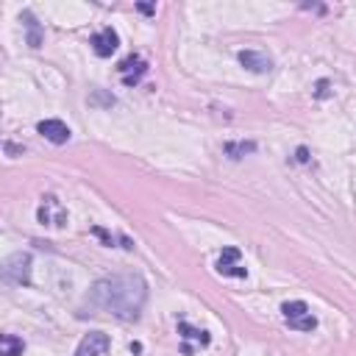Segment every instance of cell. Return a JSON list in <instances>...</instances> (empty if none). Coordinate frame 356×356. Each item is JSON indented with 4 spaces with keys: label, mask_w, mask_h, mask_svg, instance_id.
Here are the masks:
<instances>
[{
    "label": "cell",
    "mask_w": 356,
    "mask_h": 356,
    "mask_svg": "<svg viewBox=\"0 0 356 356\" xmlns=\"http://www.w3.org/2000/svg\"><path fill=\"white\" fill-rule=\"evenodd\" d=\"M87 303L117 320H139L148 303V281L139 273H114L89 287Z\"/></svg>",
    "instance_id": "cell-1"
},
{
    "label": "cell",
    "mask_w": 356,
    "mask_h": 356,
    "mask_svg": "<svg viewBox=\"0 0 356 356\" xmlns=\"http://www.w3.org/2000/svg\"><path fill=\"white\" fill-rule=\"evenodd\" d=\"M31 265H34V256L31 253H12L6 262H3V281L12 284V287H28L31 284Z\"/></svg>",
    "instance_id": "cell-2"
},
{
    "label": "cell",
    "mask_w": 356,
    "mask_h": 356,
    "mask_svg": "<svg viewBox=\"0 0 356 356\" xmlns=\"http://www.w3.org/2000/svg\"><path fill=\"white\" fill-rule=\"evenodd\" d=\"M281 314H284L287 326L295 328V331H314L317 328V317L309 312V306L303 301H287V303H281Z\"/></svg>",
    "instance_id": "cell-3"
},
{
    "label": "cell",
    "mask_w": 356,
    "mask_h": 356,
    "mask_svg": "<svg viewBox=\"0 0 356 356\" xmlns=\"http://www.w3.org/2000/svg\"><path fill=\"white\" fill-rule=\"evenodd\" d=\"M109 348H112L109 334H103V331H89V334H84V339L78 342L75 356H100V353H106Z\"/></svg>",
    "instance_id": "cell-4"
},
{
    "label": "cell",
    "mask_w": 356,
    "mask_h": 356,
    "mask_svg": "<svg viewBox=\"0 0 356 356\" xmlns=\"http://www.w3.org/2000/svg\"><path fill=\"white\" fill-rule=\"evenodd\" d=\"M117 73H120V78H123L125 87H136L142 81V75L148 73V62L142 56H128V59L120 62Z\"/></svg>",
    "instance_id": "cell-5"
},
{
    "label": "cell",
    "mask_w": 356,
    "mask_h": 356,
    "mask_svg": "<svg viewBox=\"0 0 356 356\" xmlns=\"http://www.w3.org/2000/svg\"><path fill=\"white\" fill-rule=\"evenodd\" d=\"M217 273L229 276V278H245L248 270L240 265V248H223L220 259H217Z\"/></svg>",
    "instance_id": "cell-6"
},
{
    "label": "cell",
    "mask_w": 356,
    "mask_h": 356,
    "mask_svg": "<svg viewBox=\"0 0 356 356\" xmlns=\"http://www.w3.org/2000/svg\"><path fill=\"white\" fill-rule=\"evenodd\" d=\"M237 59H240V64H242L245 70H251V73H256V75H265V73L273 70V59H270L267 53H259V51H240Z\"/></svg>",
    "instance_id": "cell-7"
},
{
    "label": "cell",
    "mask_w": 356,
    "mask_h": 356,
    "mask_svg": "<svg viewBox=\"0 0 356 356\" xmlns=\"http://www.w3.org/2000/svg\"><path fill=\"white\" fill-rule=\"evenodd\" d=\"M117 48H120V37H117L114 28H103V31H98V34L92 37V51H95V56H100V59H109Z\"/></svg>",
    "instance_id": "cell-8"
},
{
    "label": "cell",
    "mask_w": 356,
    "mask_h": 356,
    "mask_svg": "<svg viewBox=\"0 0 356 356\" xmlns=\"http://www.w3.org/2000/svg\"><path fill=\"white\" fill-rule=\"evenodd\" d=\"M37 131H39L48 142H53V145H64V142H70V136H73V131H70L67 123H62V120H42V123L37 125Z\"/></svg>",
    "instance_id": "cell-9"
},
{
    "label": "cell",
    "mask_w": 356,
    "mask_h": 356,
    "mask_svg": "<svg viewBox=\"0 0 356 356\" xmlns=\"http://www.w3.org/2000/svg\"><path fill=\"white\" fill-rule=\"evenodd\" d=\"M39 223L42 226H59V229L67 223V215H64V209L59 206V201L53 195H48L45 204L39 206Z\"/></svg>",
    "instance_id": "cell-10"
},
{
    "label": "cell",
    "mask_w": 356,
    "mask_h": 356,
    "mask_svg": "<svg viewBox=\"0 0 356 356\" xmlns=\"http://www.w3.org/2000/svg\"><path fill=\"white\" fill-rule=\"evenodd\" d=\"M26 350V342L15 334H3L0 337V356H23Z\"/></svg>",
    "instance_id": "cell-11"
},
{
    "label": "cell",
    "mask_w": 356,
    "mask_h": 356,
    "mask_svg": "<svg viewBox=\"0 0 356 356\" xmlns=\"http://www.w3.org/2000/svg\"><path fill=\"white\" fill-rule=\"evenodd\" d=\"M178 334H181L184 339H195V342H201V345H209V331H204V328H193L187 320L178 323Z\"/></svg>",
    "instance_id": "cell-12"
},
{
    "label": "cell",
    "mask_w": 356,
    "mask_h": 356,
    "mask_svg": "<svg viewBox=\"0 0 356 356\" xmlns=\"http://www.w3.org/2000/svg\"><path fill=\"white\" fill-rule=\"evenodd\" d=\"M23 20H26V28H28V45H31V48H39V45H42L39 23L34 20V15H31V12H26V15H23Z\"/></svg>",
    "instance_id": "cell-13"
},
{
    "label": "cell",
    "mask_w": 356,
    "mask_h": 356,
    "mask_svg": "<svg viewBox=\"0 0 356 356\" xmlns=\"http://www.w3.org/2000/svg\"><path fill=\"white\" fill-rule=\"evenodd\" d=\"M256 142H226V156L231 159H242L245 153H253Z\"/></svg>",
    "instance_id": "cell-14"
},
{
    "label": "cell",
    "mask_w": 356,
    "mask_h": 356,
    "mask_svg": "<svg viewBox=\"0 0 356 356\" xmlns=\"http://www.w3.org/2000/svg\"><path fill=\"white\" fill-rule=\"evenodd\" d=\"M328 95V81H317V98H326Z\"/></svg>",
    "instance_id": "cell-15"
},
{
    "label": "cell",
    "mask_w": 356,
    "mask_h": 356,
    "mask_svg": "<svg viewBox=\"0 0 356 356\" xmlns=\"http://www.w3.org/2000/svg\"><path fill=\"white\" fill-rule=\"evenodd\" d=\"M295 159H298V161H309V150H306V148H298Z\"/></svg>",
    "instance_id": "cell-16"
},
{
    "label": "cell",
    "mask_w": 356,
    "mask_h": 356,
    "mask_svg": "<svg viewBox=\"0 0 356 356\" xmlns=\"http://www.w3.org/2000/svg\"><path fill=\"white\" fill-rule=\"evenodd\" d=\"M6 153H9V156H15V153H23V148H17V145L6 142Z\"/></svg>",
    "instance_id": "cell-17"
},
{
    "label": "cell",
    "mask_w": 356,
    "mask_h": 356,
    "mask_svg": "<svg viewBox=\"0 0 356 356\" xmlns=\"http://www.w3.org/2000/svg\"><path fill=\"white\" fill-rule=\"evenodd\" d=\"M139 12H142V15H153V12H156V6H148V3H139Z\"/></svg>",
    "instance_id": "cell-18"
}]
</instances>
